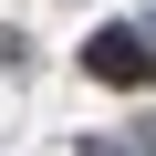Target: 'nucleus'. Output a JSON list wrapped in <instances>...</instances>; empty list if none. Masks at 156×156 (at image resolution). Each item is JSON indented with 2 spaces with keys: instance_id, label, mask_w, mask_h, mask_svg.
Instances as JSON below:
<instances>
[{
  "instance_id": "f257e3e1",
  "label": "nucleus",
  "mask_w": 156,
  "mask_h": 156,
  "mask_svg": "<svg viewBox=\"0 0 156 156\" xmlns=\"http://www.w3.org/2000/svg\"><path fill=\"white\" fill-rule=\"evenodd\" d=\"M83 73H94V83H115V94H135L146 73H156V52H146L125 21H115V31H94V42H83Z\"/></svg>"
},
{
  "instance_id": "f03ea898",
  "label": "nucleus",
  "mask_w": 156,
  "mask_h": 156,
  "mask_svg": "<svg viewBox=\"0 0 156 156\" xmlns=\"http://www.w3.org/2000/svg\"><path fill=\"white\" fill-rule=\"evenodd\" d=\"M146 156H156V146H146Z\"/></svg>"
}]
</instances>
